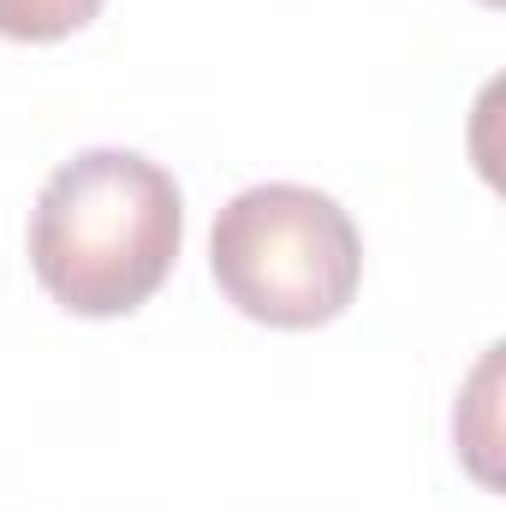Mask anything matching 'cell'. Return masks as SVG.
Here are the masks:
<instances>
[{
    "mask_svg": "<svg viewBox=\"0 0 506 512\" xmlns=\"http://www.w3.org/2000/svg\"><path fill=\"white\" fill-rule=\"evenodd\" d=\"M185 197L137 149H84L60 161L30 209V268L72 316H131L173 274Z\"/></svg>",
    "mask_w": 506,
    "mask_h": 512,
    "instance_id": "obj_1",
    "label": "cell"
},
{
    "mask_svg": "<svg viewBox=\"0 0 506 512\" xmlns=\"http://www.w3.org/2000/svg\"><path fill=\"white\" fill-rule=\"evenodd\" d=\"M209 268L227 304L268 328L334 322L364 280V239L352 215L316 185H251L209 233Z\"/></svg>",
    "mask_w": 506,
    "mask_h": 512,
    "instance_id": "obj_2",
    "label": "cell"
},
{
    "mask_svg": "<svg viewBox=\"0 0 506 512\" xmlns=\"http://www.w3.org/2000/svg\"><path fill=\"white\" fill-rule=\"evenodd\" d=\"M102 12V0H0V36L12 42H60L84 30Z\"/></svg>",
    "mask_w": 506,
    "mask_h": 512,
    "instance_id": "obj_3",
    "label": "cell"
}]
</instances>
